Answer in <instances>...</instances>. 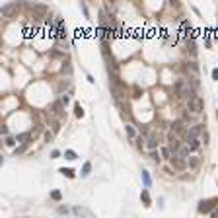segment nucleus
Listing matches in <instances>:
<instances>
[{"instance_id": "f257e3e1", "label": "nucleus", "mask_w": 218, "mask_h": 218, "mask_svg": "<svg viewBox=\"0 0 218 218\" xmlns=\"http://www.w3.org/2000/svg\"><path fill=\"white\" fill-rule=\"evenodd\" d=\"M173 90H175V94H177V98H195L193 95V92H191V88H189V84L185 82V80H177L175 84H173Z\"/></svg>"}, {"instance_id": "f03ea898", "label": "nucleus", "mask_w": 218, "mask_h": 218, "mask_svg": "<svg viewBox=\"0 0 218 218\" xmlns=\"http://www.w3.org/2000/svg\"><path fill=\"white\" fill-rule=\"evenodd\" d=\"M189 111H193L195 115H199V113L205 111V99L199 98V95H195V98L189 99Z\"/></svg>"}, {"instance_id": "7ed1b4c3", "label": "nucleus", "mask_w": 218, "mask_h": 218, "mask_svg": "<svg viewBox=\"0 0 218 218\" xmlns=\"http://www.w3.org/2000/svg\"><path fill=\"white\" fill-rule=\"evenodd\" d=\"M201 134H205V127H202V125H195V127H191L189 132H187V140L199 138Z\"/></svg>"}, {"instance_id": "20e7f679", "label": "nucleus", "mask_w": 218, "mask_h": 218, "mask_svg": "<svg viewBox=\"0 0 218 218\" xmlns=\"http://www.w3.org/2000/svg\"><path fill=\"white\" fill-rule=\"evenodd\" d=\"M216 199H208V201H201V205H199V210L201 212H210V210L216 206Z\"/></svg>"}, {"instance_id": "39448f33", "label": "nucleus", "mask_w": 218, "mask_h": 218, "mask_svg": "<svg viewBox=\"0 0 218 218\" xmlns=\"http://www.w3.org/2000/svg\"><path fill=\"white\" fill-rule=\"evenodd\" d=\"M168 148L169 150H171V154H177V152H179V150H181V142H179V140H177L175 138V136H173V134H169V138H168Z\"/></svg>"}, {"instance_id": "423d86ee", "label": "nucleus", "mask_w": 218, "mask_h": 218, "mask_svg": "<svg viewBox=\"0 0 218 218\" xmlns=\"http://www.w3.org/2000/svg\"><path fill=\"white\" fill-rule=\"evenodd\" d=\"M171 166L175 169H185L187 168V162H185V158H181V156H173L171 158Z\"/></svg>"}, {"instance_id": "0eeeda50", "label": "nucleus", "mask_w": 218, "mask_h": 218, "mask_svg": "<svg viewBox=\"0 0 218 218\" xmlns=\"http://www.w3.org/2000/svg\"><path fill=\"white\" fill-rule=\"evenodd\" d=\"M16 10H18V4H6V6H2V14H4L6 18H10Z\"/></svg>"}, {"instance_id": "6e6552de", "label": "nucleus", "mask_w": 218, "mask_h": 218, "mask_svg": "<svg viewBox=\"0 0 218 218\" xmlns=\"http://www.w3.org/2000/svg\"><path fill=\"white\" fill-rule=\"evenodd\" d=\"M31 8H33V14H37V16H45L47 14V6L43 4H33Z\"/></svg>"}, {"instance_id": "1a4fd4ad", "label": "nucleus", "mask_w": 218, "mask_h": 218, "mask_svg": "<svg viewBox=\"0 0 218 218\" xmlns=\"http://www.w3.org/2000/svg\"><path fill=\"white\" fill-rule=\"evenodd\" d=\"M187 146H189V150H197L199 146H201V140H199V138H193V140H187Z\"/></svg>"}, {"instance_id": "9d476101", "label": "nucleus", "mask_w": 218, "mask_h": 218, "mask_svg": "<svg viewBox=\"0 0 218 218\" xmlns=\"http://www.w3.org/2000/svg\"><path fill=\"white\" fill-rule=\"evenodd\" d=\"M171 131H175V132H183V123H181V121H175V123L171 125Z\"/></svg>"}, {"instance_id": "9b49d317", "label": "nucleus", "mask_w": 218, "mask_h": 218, "mask_svg": "<svg viewBox=\"0 0 218 218\" xmlns=\"http://www.w3.org/2000/svg\"><path fill=\"white\" fill-rule=\"evenodd\" d=\"M90 171H92V164H90V162H86L84 168H82V177H88V175H90Z\"/></svg>"}, {"instance_id": "f8f14e48", "label": "nucleus", "mask_w": 218, "mask_h": 218, "mask_svg": "<svg viewBox=\"0 0 218 218\" xmlns=\"http://www.w3.org/2000/svg\"><path fill=\"white\" fill-rule=\"evenodd\" d=\"M185 70H187V72H191V74H197V66H195V62H187V64H185Z\"/></svg>"}, {"instance_id": "ddd939ff", "label": "nucleus", "mask_w": 218, "mask_h": 218, "mask_svg": "<svg viewBox=\"0 0 218 218\" xmlns=\"http://www.w3.org/2000/svg\"><path fill=\"white\" fill-rule=\"evenodd\" d=\"M160 152H162V158H166V160H171V150H169L168 146H164Z\"/></svg>"}, {"instance_id": "4468645a", "label": "nucleus", "mask_w": 218, "mask_h": 218, "mask_svg": "<svg viewBox=\"0 0 218 218\" xmlns=\"http://www.w3.org/2000/svg\"><path fill=\"white\" fill-rule=\"evenodd\" d=\"M74 212H76V214H82V216H92V212H90V210H86V208H80V206H76V208H74Z\"/></svg>"}, {"instance_id": "2eb2a0df", "label": "nucleus", "mask_w": 218, "mask_h": 218, "mask_svg": "<svg viewBox=\"0 0 218 218\" xmlns=\"http://www.w3.org/2000/svg\"><path fill=\"white\" fill-rule=\"evenodd\" d=\"M156 146H158V140H156V136H150V138H148V148H150V150H154Z\"/></svg>"}, {"instance_id": "dca6fc26", "label": "nucleus", "mask_w": 218, "mask_h": 218, "mask_svg": "<svg viewBox=\"0 0 218 218\" xmlns=\"http://www.w3.org/2000/svg\"><path fill=\"white\" fill-rule=\"evenodd\" d=\"M61 173H62V175H66V177H74V171H72L70 168H62Z\"/></svg>"}, {"instance_id": "f3484780", "label": "nucleus", "mask_w": 218, "mask_h": 218, "mask_svg": "<svg viewBox=\"0 0 218 218\" xmlns=\"http://www.w3.org/2000/svg\"><path fill=\"white\" fill-rule=\"evenodd\" d=\"M74 113H76V117H84V109L80 107V103H76V107H74Z\"/></svg>"}, {"instance_id": "a211bd4d", "label": "nucleus", "mask_w": 218, "mask_h": 218, "mask_svg": "<svg viewBox=\"0 0 218 218\" xmlns=\"http://www.w3.org/2000/svg\"><path fill=\"white\" fill-rule=\"evenodd\" d=\"M142 201H144V205H146V206L150 205V195H148V191H142Z\"/></svg>"}, {"instance_id": "6ab92c4d", "label": "nucleus", "mask_w": 218, "mask_h": 218, "mask_svg": "<svg viewBox=\"0 0 218 218\" xmlns=\"http://www.w3.org/2000/svg\"><path fill=\"white\" fill-rule=\"evenodd\" d=\"M64 156H66V160H76V152H72V150H66Z\"/></svg>"}, {"instance_id": "aec40b11", "label": "nucleus", "mask_w": 218, "mask_h": 218, "mask_svg": "<svg viewBox=\"0 0 218 218\" xmlns=\"http://www.w3.org/2000/svg\"><path fill=\"white\" fill-rule=\"evenodd\" d=\"M142 181H144V185H146V187L150 185V175H148V171H142Z\"/></svg>"}, {"instance_id": "412c9836", "label": "nucleus", "mask_w": 218, "mask_h": 218, "mask_svg": "<svg viewBox=\"0 0 218 218\" xmlns=\"http://www.w3.org/2000/svg\"><path fill=\"white\" fill-rule=\"evenodd\" d=\"M55 113H57L58 117L62 115V103H61V101H58V103H55Z\"/></svg>"}, {"instance_id": "4be33fe9", "label": "nucleus", "mask_w": 218, "mask_h": 218, "mask_svg": "<svg viewBox=\"0 0 218 218\" xmlns=\"http://www.w3.org/2000/svg\"><path fill=\"white\" fill-rule=\"evenodd\" d=\"M51 197H53L55 201H61V199H62V193H61V191H53V193H51Z\"/></svg>"}, {"instance_id": "5701e85b", "label": "nucleus", "mask_w": 218, "mask_h": 218, "mask_svg": "<svg viewBox=\"0 0 218 218\" xmlns=\"http://www.w3.org/2000/svg\"><path fill=\"white\" fill-rule=\"evenodd\" d=\"M127 134L131 136V138H134V129H132L131 125H127Z\"/></svg>"}, {"instance_id": "b1692460", "label": "nucleus", "mask_w": 218, "mask_h": 218, "mask_svg": "<svg viewBox=\"0 0 218 218\" xmlns=\"http://www.w3.org/2000/svg\"><path fill=\"white\" fill-rule=\"evenodd\" d=\"M18 140L25 144V140H29V134H27V132H25V134H20V136H18Z\"/></svg>"}, {"instance_id": "393cba45", "label": "nucleus", "mask_w": 218, "mask_h": 218, "mask_svg": "<svg viewBox=\"0 0 218 218\" xmlns=\"http://www.w3.org/2000/svg\"><path fill=\"white\" fill-rule=\"evenodd\" d=\"M6 144H8V146H14V136H6Z\"/></svg>"}, {"instance_id": "a878e982", "label": "nucleus", "mask_w": 218, "mask_h": 218, "mask_svg": "<svg viewBox=\"0 0 218 218\" xmlns=\"http://www.w3.org/2000/svg\"><path fill=\"white\" fill-rule=\"evenodd\" d=\"M45 140H47V142H51V140H53V132L47 131V132H45Z\"/></svg>"}, {"instance_id": "bb28decb", "label": "nucleus", "mask_w": 218, "mask_h": 218, "mask_svg": "<svg viewBox=\"0 0 218 218\" xmlns=\"http://www.w3.org/2000/svg\"><path fill=\"white\" fill-rule=\"evenodd\" d=\"M68 101H70V98H68V95H62V98H61V103H62V105H66Z\"/></svg>"}, {"instance_id": "cd10ccee", "label": "nucleus", "mask_w": 218, "mask_h": 218, "mask_svg": "<svg viewBox=\"0 0 218 218\" xmlns=\"http://www.w3.org/2000/svg\"><path fill=\"white\" fill-rule=\"evenodd\" d=\"M58 129H61V127H58V121H55V123H53V132H58Z\"/></svg>"}, {"instance_id": "c85d7f7f", "label": "nucleus", "mask_w": 218, "mask_h": 218, "mask_svg": "<svg viewBox=\"0 0 218 218\" xmlns=\"http://www.w3.org/2000/svg\"><path fill=\"white\" fill-rule=\"evenodd\" d=\"M61 156V152H58V150H53V154H51V158H58Z\"/></svg>"}, {"instance_id": "c756f323", "label": "nucleus", "mask_w": 218, "mask_h": 218, "mask_svg": "<svg viewBox=\"0 0 218 218\" xmlns=\"http://www.w3.org/2000/svg\"><path fill=\"white\" fill-rule=\"evenodd\" d=\"M212 78H214V80H218V68H214V70H212Z\"/></svg>"}, {"instance_id": "7c9ffc66", "label": "nucleus", "mask_w": 218, "mask_h": 218, "mask_svg": "<svg viewBox=\"0 0 218 218\" xmlns=\"http://www.w3.org/2000/svg\"><path fill=\"white\" fill-rule=\"evenodd\" d=\"M152 158H154L156 162H160V156H158V152H152Z\"/></svg>"}]
</instances>
